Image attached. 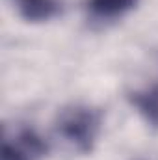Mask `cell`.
Segmentation results:
<instances>
[{"instance_id":"5","label":"cell","mask_w":158,"mask_h":160,"mask_svg":"<svg viewBox=\"0 0 158 160\" xmlns=\"http://www.w3.org/2000/svg\"><path fill=\"white\" fill-rule=\"evenodd\" d=\"M130 102L151 127L158 128V82L145 89L132 91Z\"/></svg>"},{"instance_id":"3","label":"cell","mask_w":158,"mask_h":160,"mask_svg":"<svg viewBox=\"0 0 158 160\" xmlns=\"http://www.w3.org/2000/svg\"><path fill=\"white\" fill-rule=\"evenodd\" d=\"M19 15L28 22H47L60 15L58 0H15Z\"/></svg>"},{"instance_id":"1","label":"cell","mask_w":158,"mask_h":160,"mask_svg":"<svg viewBox=\"0 0 158 160\" xmlns=\"http://www.w3.org/2000/svg\"><path fill=\"white\" fill-rule=\"evenodd\" d=\"M101 127H102L101 110L89 104H71L62 108L54 123L56 134L80 155H89L95 149Z\"/></svg>"},{"instance_id":"4","label":"cell","mask_w":158,"mask_h":160,"mask_svg":"<svg viewBox=\"0 0 158 160\" xmlns=\"http://www.w3.org/2000/svg\"><path fill=\"white\" fill-rule=\"evenodd\" d=\"M140 0H87L86 9L91 17L101 21H114L138 6Z\"/></svg>"},{"instance_id":"2","label":"cell","mask_w":158,"mask_h":160,"mask_svg":"<svg viewBox=\"0 0 158 160\" xmlns=\"http://www.w3.org/2000/svg\"><path fill=\"white\" fill-rule=\"evenodd\" d=\"M48 145L34 128L21 127L11 134L6 132L2 140V160H43Z\"/></svg>"}]
</instances>
